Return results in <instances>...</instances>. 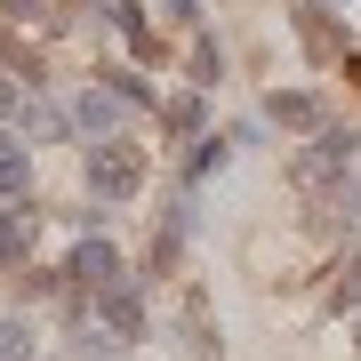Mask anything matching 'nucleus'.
I'll use <instances>...</instances> for the list:
<instances>
[{"label": "nucleus", "instance_id": "1", "mask_svg": "<svg viewBox=\"0 0 361 361\" xmlns=\"http://www.w3.org/2000/svg\"><path fill=\"white\" fill-rule=\"evenodd\" d=\"M137 185H145V153H137V145L97 137V145H89V193H97V201H129Z\"/></svg>", "mask_w": 361, "mask_h": 361}, {"label": "nucleus", "instance_id": "2", "mask_svg": "<svg viewBox=\"0 0 361 361\" xmlns=\"http://www.w3.org/2000/svg\"><path fill=\"white\" fill-rule=\"evenodd\" d=\"M97 305H104V329H113V337H137V329H145V297H137L129 281L97 289Z\"/></svg>", "mask_w": 361, "mask_h": 361}, {"label": "nucleus", "instance_id": "3", "mask_svg": "<svg viewBox=\"0 0 361 361\" xmlns=\"http://www.w3.org/2000/svg\"><path fill=\"white\" fill-rule=\"evenodd\" d=\"M353 129H322L313 137V153H305V177H337V169H353Z\"/></svg>", "mask_w": 361, "mask_h": 361}, {"label": "nucleus", "instance_id": "4", "mask_svg": "<svg viewBox=\"0 0 361 361\" xmlns=\"http://www.w3.org/2000/svg\"><path fill=\"white\" fill-rule=\"evenodd\" d=\"M73 273H80V289H113V281H121L113 241H80V249H73Z\"/></svg>", "mask_w": 361, "mask_h": 361}, {"label": "nucleus", "instance_id": "5", "mask_svg": "<svg viewBox=\"0 0 361 361\" xmlns=\"http://www.w3.org/2000/svg\"><path fill=\"white\" fill-rule=\"evenodd\" d=\"M121 113H129V104H121L113 89H89V97H80V129H89V137H104Z\"/></svg>", "mask_w": 361, "mask_h": 361}, {"label": "nucleus", "instance_id": "6", "mask_svg": "<svg viewBox=\"0 0 361 361\" xmlns=\"http://www.w3.org/2000/svg\"><path fill=\"white\" fill-rule=\"evenodd\" d=\"M113 25H121V40H129L137 56H153V25H145V8H137V0H121V8H113Z\"/></svg>", "mask_w": 361, "mask_h": 361}, {"label": "nucleus", "instance_id": "7", "mask_svg": "<svg viewBox=\"0 0 361 361\" xmlns=\"http://www.w3.org/2000/svg\"><path fill=\"white\" fill-rule=\"evenodd\" d=\"M25 177H32L25 145H16V137H0V193H25Z\"/></svg>", "mask_w": 361, "mask_h": 361}, {"label": "nucleus", "instance_id": "8", "mask_svg": "<svg viewBox=\"0 0 361 361\" xmlns=\"http://www.w3.org/2000/svg\"><path fill=\"white\" fill-rule=\"evenodd\" d=\"M25 249H32V225L16 217V209H0V265H16Z\"/></svg>", "mask_w": 361, "mask_h": 361}, {"label": "nucleus", "instance_id": "9", "mask_svg": "<svg viewBox=\"0 0 361 361\" xmlns=\"http://www.w3.org/2000/svg\"><path fill=\"white\" fill-rule=\"evenodd\" d=\"M273 121H289V129H313V121H322V104H313V97H273Z\"/></svg>", "mask_w": 361, "mask_h": 361}, {"label": "nucleus", "instance_id": "10", "mask_svg": "<svg viewBox=\"0 0 361 361\" xmlns=\"http://www.w3.org/2000/svg\"><path fill=\"white\" fill-rule=\"evenodd\" d=\"M0 361H32V329L25 322H0Z\"/></svg>", "mask_w": 361, "mask_h": 361}, {"label": "nucleus", "instance_id": "11", "mask_svg": "<svg viewBox=\"0 0 361 361\" xmlns=\"http://www.w3.org/2000/svg\"><path fill=\"white\" fill-rule=\"evenodd\" d=\"M169 129L193 137V129H201V97H177V104H169Z\"/></svg>", "mask_w": 361, "mask_h": 361}, {"label": "nucleus", "instance_id": "12", "mask_svg": "<svg viewBox=\"0 0 361 361\" xmlns=\"http://www.w3.org/2000/svg\"><path fill=\"white\" fill-rule=\"evenodd\" d=\"M337 305H361V257H353L345 273H337Z\"/></svg>", "mask_w": 361, "mask_h": 361}, {"label": "nucleus", "instance_id": "13", "mask_svg": "<svg viewBox=\"0 0 361 361\" xmlns=\"http://www.w3.org/2000/svg\"><path fill=\"white\" fill-rule=\"evenodd\" d=\"M337 217H345V225H361V185H353V193H337Z\"/></svg>", "mask_w": 361, "mask_h": 361}, {"label": "nucleus", "instance_id": "14", "mask_svg": "<svg viewBox=\"0 0 361 361\" xmlns=\"http://www.w3.org/2000/svg\"><path fill=\"white\" fill-rule=\"evenodd\" d=\"M161 8H169V16H177V25H193V0H161Z\"/></svg>", "mask_w": 361, "mask_h": 361}, {"label": "nucleus", "instance_id": "15", "mask_svg": "<svg viewBox=\"0 0 361 361\" xmlns=\"http://www.w3.org/2000/svg\"><path fill=\"white\" fill-rule=\"evenodd\" d=\"M0 113H16V80H0Z\"/></svg>", "mask_w": 361, "mask_h": 361}, {"label": "nucleus", "instance_id": "16", "mask_svg": "<svg viewBox=\"0 0 361 361\" xmlns=\"http://www.w3.org/2000/svg\"><path fill=\"white\" fill-rule=\"evenodd\" d=\"M353 73H361V65H353Z\"/></svg>", "mask_w": 361, "mask_h": 361}]
</instances>
